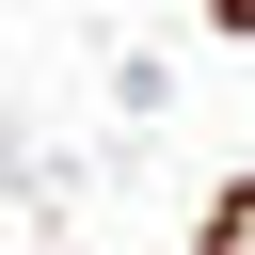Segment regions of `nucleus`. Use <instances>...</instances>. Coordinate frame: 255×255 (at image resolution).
Wrapping results in <instances>:
<instances>
[]
</instances>
